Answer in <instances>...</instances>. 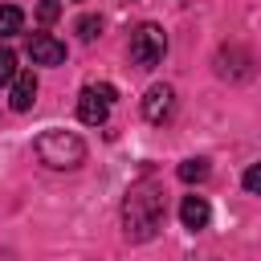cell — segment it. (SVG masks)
<instances>
[{
	"instance_id": "obj_1",
	"label": "cell",
	"mask_w": 261,
	"mask_h": 261,
	"mask_svg": "<svg viewBox=\"0 0 261 261\" xmlns=\"http://www.w3.org/2000/svg\"><path fill=\"white\" fill-rule=\"evenodd\" d=\"M163 216H167V200H163V188L155 179H139V184L126 188V200H122V232H126V241H135V245L151 241L163 228Z\"/></svg>"
},
{
	"instance_id": "obj_2",
	"label": "cell",
	"mask_w": 261,
	"mask_h": 261,
	"mask_svg": "<svg viewBox=\"0 0 261 261\" xmlns=\"http://www.w3.org/2000/svg\"><path fill=\"white\" fill-rule=\"evenodd\" d=\"M37 159L45 167L69 171V167H82L86 163V143L73 130H41L37 135Z\"/></svg>"
},
{
	"instance_id": "obj_3",
	"label": "cell",
	"mask_w": 261,
	"mask_h": 261,
	"mask_svg": "<svg viewBox=\"0 0 261 261\" xmlns=\"http://www.w3.org/2000/svg\"><path fill=\"white\" fill-rule=\"evenodd\" d=\"M163 53H167V33L159 29V24H139L135 33H130V61L139 65V69H155L159 61H163Z\"/></svg>"
},
{
	"instance_id": "obj_4",
	"label": "cell",
	"mask_w": 261,
	"mask_h": 261,
	"mask_svg": "<svg viewBox=\"0 0 261 261\" xmlns=\"http://www.w3.org/2000/svg\"><path fill=\"white\" fill-rule=\"evenodd\" d=\"M118 98V90L110 82H98V86H86L82 98H77V118L90 122V126H102L106 114H110V102Z\"/></svg>"
},
{
	"instance_id": "obj_5",
	"label": "cell",
	"mask_w": 261,
	"mask_h": 261,
	"mask_svg": "<svg viewBox=\"0 0 261 261\" xmlns=\"http://www.w3.org/2000/svg\"><path fill=\"white\" fill-rule=\"evenodd\" d=\"M171 110H175V90L171 86H151L147 94H143V118L147 122H167L171 118Z\"/></svg>"
},
{
	"instance_id": "obj_6",
	"label": "cell",
	"mask_w": 261,
	"mask_h": 261,
	"mask_svg": "<svg viewBox=\"0 0 261 261\" xmlns=\"http://www.w3.org/2000/svg\"><path fill=\"white\" fill-rule=\"evenodd\" d=\"M29 57H33V65H61L65 61V45L57 37H49V33H33L29 37Z\"/></svg>"
},
{
	"instance_id": "obj_7",
	"label": "cell",
	"mask_w": 261,
	"mask_h": 261,
	"mask_svg": "<svg viewBox=\"0 0 261 261\" xmlns=\"http://www.w3.org/2000/svg\"><path fill=\"white\" fill-rule=\"evenodd\" d=\"M33 102H37V73H33V69H20V73L12 77L8 106H12L16 114H24V110H33Z\"/></svg>"
},
{
	"instance_id": "obj_8",
	"label": "cell",
	"mask_w": 261,
	"mask_h": 261,
	"mask_svg": "<svg viewBox=\"0 0 261 261\" xmlns=\"http://www.w3.org/2000/svg\"><path fill=\"white\" fill-rule=\"evenodd\" d=\"M179 220H184V228H192V232L208 228V220H212L208 200H204V196H184V204H179Z\"/></svg>"
},
{
	"instance_id": "obj_9",
	"label": "cell",
	"mask_w": 261,
	"mask_h": 261,
	"mask_svg": "<svg viewBox=\"0 0 261 261\" xmlns=\"http://www.w3.org/2000/svg\"><path fill=\"white\" fill-rule=\"evenodd\" d=\"M24 29V12L16 4H0V37H12Z\"/></svg>"
},
{
	"instance_id": "obj_10",
	"label": "cell",
	"mask_w": 261,
	"mask_h": 261,
	"mask_svg": "<svg viewBox=\"0 0 261 261\" xmlns=\"http://www.w3.org/2000/svg\"><path fill=\"white\" fill-rule=\"evenodd\" d=\"M208 171H212L208 159H184L179 163V179L184 184H200V179H208Z\"/></svg>"
},
{
	"instance_id": "obj_11",
	"label": "cell",
	"mask_w": 261,
	"mask_h": 261,
	"mask_svg": "<svg viewBox=\"0 0 261 261\" xmlns=\"http://www.w3.org/2000/svg\"><path fill=\"white\" fill-rule=\"evenodd\" d=\"M16 73H20V69H16V53H12L8 45H0V86H12Z\"/></svg>"
},
{
	"instance_id": "obj_12",
	"label": "cell",
	"mask_w": 261,
	"mask_h": 261,
	"mask_svg": "<svg viewBox=\"0 0 261 261\" xmlns=\"http://www.w3.org/2000/svg\"><path fill=\"white\" fill-rule=\"evenodd\" d=\"M73 29H77V37H82V41H94V37L102 33V16L86 12V16H77V24H73Z\"/></svg>"
},
{
	"instance_id": "obj_13",
	"label": "cell",
	"mask_w": 261,
	"mask_h": 261,
	"mask_svg": "<svg viewBox=\"0 0 261 261\" xmlns=\"http://www.w3.org/2000/svg\"><path fill=\"white\" fill-rule=\"evenodd\" d=\"M57 16H61V4H57V0H41V4H37V20H41V24H53Z\"/></svg>"
},
{
	"instance_id": "obj_14",
	"label": "cell",
	"mask_w": 261,
	"mask_h": 261,
	"mask_svg": "<svg viewBox=\"0 0 261 261\" xmlns=\"http://www.w3.org/2000/svg\"><path fill=\"white\" fill-rule=\"evenodd\" d=\"M241 184H245V192H253V196H257V192H261V163H253V167L245 171V179H241Z\"/></svg>"
}]
</instances>
